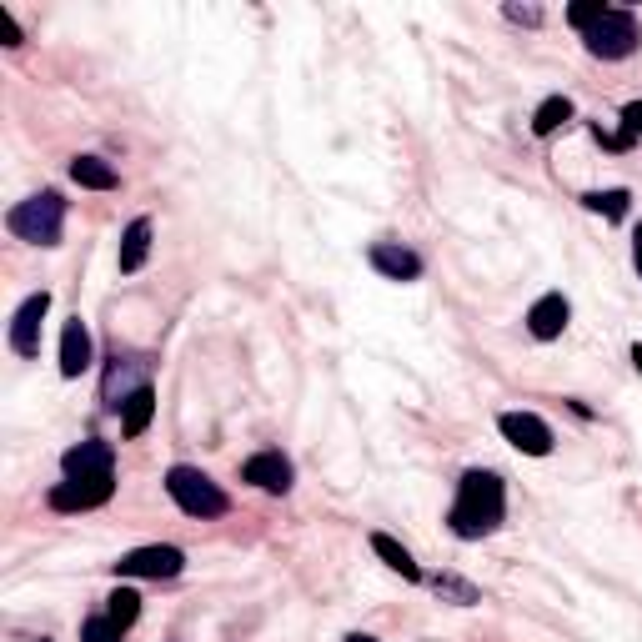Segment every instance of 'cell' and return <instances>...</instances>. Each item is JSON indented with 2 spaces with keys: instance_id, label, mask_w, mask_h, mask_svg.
Returning a JSON list of instances; mask_svg holds the SVG:
<instances>
[{
  "instance_id": "ffe728a7",
  "label": "cell",
  "mask_w": 642,
  "mask_h": 642,
  "mask_svg": "<svg viewBox=\"0 0 642 642\" xmlns=\"http://www.w3.org/2000/svg\"><path fill=\"white\" fill-rule=\"evenodd\" d=\"M587 201V211H597V216H607V221H622L627 216V191H592V196H582Z\"/></svg>"
},
{
  "instance_id": "3957f363",
  "label": "cell",
  "mask_w": 642,
  "mask_h": 642,
  "mask_svg": "<svg viewBox=\"0 0 642 642\" xmlns=\"http://www.w3.org/2000/svg\"><path fill=\"white\" fill-rule=\"evenodd\" d=\"M166 492H171V502L186 512V517H226L231 512V502H226V492L201 472V467H171L166 472Z\"/></svg>"
},
{
  "instance_id": "8992f818",
  "label": "cell",
  "mask_w": 642,
  "mask_h": 642,
  "mask_svg": "<svg viewBox=\"0 0 642 642\" xmlns=\"http://www.w3.org/2000/svg\"><path fill=\"white\" fill-rule=\"evenodd\" d=\"M116 492V477H66L51 487V507L56 512H91V507H106Z\"/></svg>"
},
{
  "instance_id": "ba28073f",
  "label": "cell",
  "mask_w": 642,
  "mask_h": 642,
  "mask_svg": "<svg viewBox=\"0 0 642 642\" xmlns=\"http://www.w3.org/2000/svg\"><path fill=\"white\" fill-rule=\"evenodd\" d=\"M46 311H51V291H36V296L21 301V311L11 321V352L16 357H36L41 352V321H46Z\"/></svg>"
},
{
  "instance_id": "9c48e42d",
  "label": "cell",
  "mask_w": 642,
  "mask_h": 642,
  "mask_svg": "<svg viewBox=\"0 0 642 642\" xmlns=\"http://www.w3.org/2000/svg\"><path fill=\"white\" fill-rule=\"evenodd\" d=\"M61 467H66L71 482H76V477H116V447L91 437V442L71 447V452L61 457Z\"/></svg>"
},
{
  "instance_id": "603a6c76",
  "label": "cell",
  "mask_w": 642,
  "mask_h": 642,
  "mask_svg": "<svg viewBox=\"0 0 642 642\" xmlns=\"http://www.w3.org/2000/svg\"><path fill=\"white\" fill-rule=\"evenodd\" d=\"M607 16V6H602V0H577V6L567 11V21L577 26V31H587V26H597Z\"/></svg>"
},
{
  "instance_id": "2e32d148",
  "label": "cell",
  "mask_w": 642,
  "mask_h": 642,
  "mask_svg": "<svg viewBox=\"0 0 642 642\" xmlns=\"http://www.w3.org/2000/svg\"><path fill=\"white\" fill-rule=\"evenodd\" d=\"M71 181L76 186H86V191H116V166L111 161H101V156H76L71 161Z\"/></svg>"
},
{
  "instance_id": "e0dca14e",
  "label": "cell",
  "mask_w": 642,
  "mask_h": 642,
  "mask_svg": "<svg viewBox=\"0 0 642 642\" xmlns=\"http://www.w3.org/2000/svg\"><path fill=\"white\" fill-rule=\"evenodd\" d=\"M372 552H377V557H382L392 572H402L407 582H422V567L412 562V552H407L397 537H387V532H372Z\"/></svg>"
},
{
  "instance_id": "484cf974",
  "label": "cell",
  "mask_w": 642,
  "mask_h": 642,
  "mask_svg": "<svg viewBox=\"0 0 642 642\" xmlns=\"http://www.w3.org/2000/svg\"><path fill=\"white\" fill-rule=\"evenodd\" d=\"M507 21H517V26H542V11H537V6H507Z\"/></svg>"
},
{
  "instance_id": "f1b7e54d",
  "label": "cell",
  "mask_w": 642,
  "mask_h": 642,
  "mask_svg": "<svg viewBox=\"0 0 642 642\" xmlns=\"http://www.w3.org/2000/svg\"><path fill=\"white\" fill-rule=\"evenodd\" d=\"M632 367H637V372H642V342H637V347H632Z\"/></svg>"
},
{
  "instance_id": "277c9868",
  "label": "cell",
  "mask_w": 642,
  "mask_h": 642,
  "mask_svg": "<svg viewBox=\"0 0 642 642\" xmlns=\"http://www.w3.org/2000/svg\"><path fill=\"white\" fill-rule=\"evenodd\" d=\"M582 41H587V51H592L597 61H622V56L637 51L642 36H637V21H632L627 11H612V6H607V16H602L597 26H587Z\"/></svg>"
},
{
  "instance_id": "7a4b0ae2",
  "label": "cell",
  "mask_w": 642,
  "mask_h": 642,
  "mask_svg": "<svg viewBox=\"0 0 642 642\" xmlns=\"http://www.w3.org/2000/svg\"><path fill=\"white\" fill-rule=\"evenodd\" d=\"M11 236L31 241V246H61V226H66V201L61 191H41L31 201H21L11 216H6Z\"/></svg>"
},
{
  "instance_id": "f546056e",
  "label": "cell",
  "mask_w": 642,
  "mask_h": 642,
  "mask_svg": "<svg viewBox=\"0 0 642 642\" xmlns=\"http://www.w3.org/2000/svg\"><path fill=\"white\" fill-rule=\"evenodd\" d=\"M342 642H377V637H367V632H352V637H342Z\"/></svg>"
},
{
  "instance_id": "7402d4cb",
  "label": "cell",
  "mask_w": 642,
  "mask_h": 642,
  "mask_svg": "<svg viewBox=\"0 0 642 642\" xmlns=\"http://www.w3.org/2000/svg\"><path fill=\"white\" fill-rule=\"evenodd\" d=\"M126 627H116L111 617H86L81 622V642H121Z\"/></svg>"
},
{
  "instance_id": "7c38bea8",
  "label": "cell",
  "mask_w": 642,
  "mask_h": 642,
  "mask_svg": "<svg viewBox=\"0 0 642 642\" xmlns=\"http://www.w3.org/2000/svg\"><path fill=\"white\" fill-rule=\"evenodd\" d=\"M81 372H91V332H86L81 316H71L66 332H61V377L76 382Z\"/></svg>"
},
{
  "instance_id": "8fae6325",
  "label": "cell",
  "mask_w": 642,
  "mask_h": 642,
  "mask_svg": "<svg viewBox=\"0 0 642 642\" xmlns=\"http://www.w3.org/2000/svg\"><path fill=\"white\" fill-rule=\"evenodd\" d=\"M241 482L261 487V492H286L291 487V462L281 452H256L241 462Z\"/></svg>"
},
{
  "instance_id": "cb8c5ba5",
  "label": "cell",
  "mask_w": 642,
  "mask_h": 642,
  "mask_svg": "<svg viewBox=\"0 0 642 642\" xmlns=\"http://www.w3.org/2000/svg\"><path fill=\"white\" fill-rule=\"evenodd\" d=\"M622 131H627L632 141H642V101H627V106H622Z\"/></svg>"
},
{
  "instance_id": "5bb4252c",
  "label": "cell",
  "mask_w": 642,
  "mask_h": 642,
  "mask_svg": "<svg viewBox=\"0 0 642 642\" xmlns=\"http://www.w3.org/2000/svg\"><path fill=\"white\" fill-rule=\"evenodd\" d=\"M151 412H156V392L141 382L136 392L121 397V437H141L151 427Z\"/></svg>"
},
{
  "instance_id": "9a60e30c",
  "label": "cell",
  "mask_w": 642,
  "mask_h": 642,
  "mask_svg": "<svg viewBox=\"0 0 642 642\" xmlns=\"http://www.w3.org/2000/svg\"><path fill=\"white\" fill-rule=\"evenodd\" d=\"M146 256H151V221H146V216H136V221L126 226V236H121V256H116V266H121V271H141V266H146Z\"/></svg>"
},
{
  "instance_id": "4316f807",
  "label": "cell",
  "mask_w": 642,
  "mask_h": 642,
  "mask_svg": "<svg viewBox=\"0 0 642 642\" xmlns=\"http://www.w3.org/2000/svg\"><path fill=\"white\" fill-rule=\"evenodd\" d=\"M0 31H6V46H21V26L11 21V11H0Z\"/></svg>"
},
{
  "instance_id": "4dcf8cb0",
  "label": "cell",
  "mask_w": 642,
  "mask_h": 642,
  "mask_svg": "<svg viewBox=\"0 0 642 642\" xmlns=\"http://www.w3.org/2000/svg\"><path fill=\"white\" fill-rule=\"evenodd\" d=\"M41 642H46V637H41Z\"/></svg>"
},
{
  "instance_id": "83f0119b",
  "label": "cell",
  "mask_w": 642,
  "mask_h": 642,
  "mask_svg": "<svg viewBox=\"0 0 642 642\" xmlns=\"http://www.w3.org/2000/svg\"><path fill=\"white\" fill-rule=\"evenodd\" d=\"M632 261H637V271H642V226H637V236H632Z\"/></svg>"
},
{
  "instance_id": "ac0fdd59",
  "label": "cell",
  "mask_w": 642,
  "mask_h": 642,
  "mask_svg": "<svg viewBox=\"0 0 642 642\" xmlns=\"http://www.w3.org/2000/svg\"><path fill=\"white\" fill-rule=\"evenodd\" d=\"M567 121H572V101H567V96H547V101L532 111V131H537V136H552V131L567 126Z\"/></svg>"
},
{
  "instance_id": "6da1fadb",
  "label": "cell",
  "mask_w": 642,
  "mask_h": 642,
  "mask_svg": "<svg viewBox=\"0 0 642 642\" xmlns=\"http://www.w3.org/2000/svg\"><path fill=\"white\" fill-rule=\"evenodd\" d=\"M502 517H507V487H502V477H497V472H482V467L462 472V482H457V502H452V512H447L452 532L472 542V537L497 532V527H502Z\"/></svg>"
},
{
  "instance_id": "30bf717a",
  "label": "cell",
  "mask_w": 642,
  "mask_h": 642,
  "mask_svg": "<svg viewBox=\"0 0 642 642\" xmlns=\"http://www.w3.org/2000/svg\"><path fill=\"white\" fill-rule=\"evenodd\" d=\"M567 316H572L567 296H562V291H547V296H537L532 311H527V332H532L537 342H557V337L567 332Z\"/></svg>"
},
{
  "instance_id": "52a82bcc",
  "label": "cell",
  "mask_w": 642,
  "mask_h": 642,
  "mask_svg": "<svg viewBox=\"0 0 642 642\" xmlns=\"http://www.w3.org/2000/svg\"><path fill=\"white\" fill-rule=\"evenodd\" d=\"M116 572L121 577H181L186 572V552L181 547H136V552H126L121 562H116Z\"/></svg>"
},
{
  "instance_id": "5b68a950",
  "label": "cell",
  "mask_w": 642,
  "mask_h": 642,
  "mask_svg": "<svg viewBox=\"0 0 642 642\" xmlns=\"http://www.w3.org/2000/svg\"><path fill=\"white\" fill-rule=\"evenodd\" d=\"M497 432H502L517 452H527V457H547L552 442H557L552 427H547L537 412H502V417H497Z\"/></svg>"
},
{
  "instance_id": "d4e9b609",
  "label": "cell",
  "mask_w": 642,
  "mask_h": 642,
  "mask_svg": "<svg viewBox=\"0 0 642 642\" xmlns=\"http://www.w3.org/2000/svg\"><path fill=\"white\" fill-rule=\"evenodd\" d=\"M592 131H597V141H602L607 151H627V146H637L627 131H602V126H592Z\"/></svg>"
},
{
  "instance_id": "4fadbf2b",
  "label": "cell",
  "mask_w": 642,
  "mask_h": 642,
  "mask_svg": "<svg viewBox=\"0 0 642 642\" xmlns=\"http://www.w3.org/2000/svg\"><path fill=\"white\" fill-rule=\"evenodd\" d=\"M372 266L382 276H392V281H417L422 276V256L407 251V246H397V241H377L372 246Z\"/></svg>"
},
{
  "instance_id": "44dd1931",
  "label": "cell",
  "mask_w": 642,
  "mask_h": 642,
  "mask_svg": "<svg viewBox=\"0 0 642 642\" xmlns=\"http://www.w3.org/2000/svg\"><path fill=\"white\" fill-rule=\"evenodd\" d=\"M432 587H437L442 597H452L457 607H472V602H477V587H472V582H462V577H452V572H442Z\"/></svg>"
},
{
  "instance_id": "d6986e66",
  "label": "cell",
  "mask_w": 642,
  "mask_h": 642,
  "mask_svg": "<svg viewBox=\"0 0 642 642\" xmlns=\"http://www.w3.org/2000/svg\"><path fill=\"white\" fill-rule=\"evenodd\" d=\"M106 617H111L116 627H131V622L141 617V597H136L131 587H116V592L106 597Z\"/></svg>"
}]
</instances>
